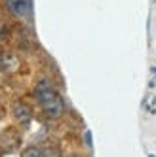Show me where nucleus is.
Masks as SVG:
<instances>
[{"instance_id":"obj_1","label":"nucleus","mask_w":156,"mask_h":157,"mask_svg":"<svg viewBox=\"0 0 156 157\" xmlns=\"http://www.w3.org/2000/svg\"><path fill=\"white\" fill-rule=\"evenodd\" d=\"M35 95H36V100L40 102L42 110L46 112V116L51 117V119H57L61 117V114L65 112V104L61 97L57 95V91L51 87V83L48 80H40L36 89H35Z\"/></svg>"},{"instance_id":"obj_2","label":"nucleus","mask_w":156,"mask_h":157,"mask_svg":"<svg viewBox=\"0 0 156 157\" xmlns=\"http://www.w3.org/2000/svg\"><path fill=\"white\" fill-rule=\"evenodd\" d=\"M8 8L15 17H29L31 15V0H8Z\"/></svg>"},{"instance_id":"obj_4","label":"nucleus","mask_w":156,"mask_h":157,"mask_svg":"<svg viewBox=\"0 0 156 157\" xmlns=\"http://www.w3.org/2000/svg\"><path fill=\"white\" fill-rule=\"evenodd\" d=\"M21 155H23V157H40V155H51V153H48L46 150H42V148H36V146H31V148H25Z\"/></svg>"},{"instance_id":"obj_3","label":"nucleus","mask_w":156,"mask_h":157,"mask_svg":"<svg viewBox=\"0 0 156 157\" xmlns=\"http://www.w3.org/2000/svg\"><path fill=\"white\" fill-rule=\"evenodd\" d=\"M14 116H15L17 123H21V125H29V123H31V117H32L29 106L23 104V102H17V104L14 106Z\"/></svg>"}]
</instances>
